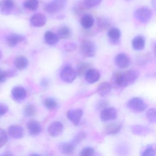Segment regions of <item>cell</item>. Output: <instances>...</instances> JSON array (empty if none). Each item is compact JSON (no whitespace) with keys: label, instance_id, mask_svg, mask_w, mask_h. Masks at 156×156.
Returning <instances> with one entry per match:
<instances>
[{"label":"cell","instance_id":"obj_1","mask_svg":"<svg viewBox=\"0 0 156 156\" xmlns=\"http://www.w3.org/2000/svg\"><path fill=\"white\" fill-rule=\"evenodd\" d=\"M138 77V73L135 70H128L125 72L118 71L113 74L112 82L116 88H124L134 83Z\"/></svg>","mask_w":156,"mask_h":156},{"label":"cell","instance_id":"obj_2","mask_svg":"<svg viewBox=\"0 0 156 156\" xmlns=\"http://www.w3.org/2000/svg\"><path fill=\"white\" fill-rule=\"evenodd\" d=\"M68 0H52L44 6V10L50 14H55L62 10L67 5Z\"/></svg>","mask_w":156,"mask_h":156},{"label":"cell","instance_id":"obj_3","mask_svg":"<svg viewBox=\"0 0 156 156\" xmlns=\"http://www.w3.org/2000/svg\"><path fill=\"white\" fill-rule=\"evenodd\" d=\"M80 52L83 56L92 57L94 56L96 52L95 44L91 41H84L81 44Z\"/></svg>","mask_w":156,"mask_h":156},{"label":"cell","instance_id":"obj_4","mask_svg":"<svg viewBox=\"0 0 156 156\" xmlns=\"http://www.w3.org/2000/svg\"><path fill=\"white\" fill-rule=\"evenodd\" d=\"M135 18L140 22L145 23L150 20L152 16V12L147 7H142L137 9L134 13Z\"/></svg>","mask_w":156,"mask_h":156},{"label":"cell","instance_id":"obj_5","mask_svg":"<svg viewBox=\"0 0 156 156\" xmlns=\"http://www.w3.org/2000/svg\"><path fill=\"white\" fill-rule=\"evenodd\" d=\"M127 106L135 112H141L146 109L147 105L142 98L136 97L131 98L128 101Z\"/></svg>","mask_w":156,"mask_h":156},{"label":"cell","instance_id":"obj_6","mask_svg":"<svg viewBox=\"0 0 156 156\" xmlns=\"http://www.w3.org/2000/svg\"><path fill=\"white\" fill-rule=\"evenodd\" d=\"M76 72L72 67L66 66L61 71L60 77L62 80L66 83H72L76 77Z\"/></svg>","mask_w":156,"mask_h":156},{"label":"cell","instance_id":"obj_7","mask_svg":"<svg viewBox=\"0 0 156 156\" xmlns=\"http://www.w3.org/2000/svg\"><path fill=\"white\" fill-rule=\"evenodd\" d=\"M46 17L42 13H35L33 15L30 19L31 25L35 28L43 27L46 24Z\"/></svg>","mask_w":156,"mask_h":156},{"label":"cell","instance_id":"obj_8","mask_svg":"<svg viewBox=\"0 0 156 156\" xmlns=\"http://www.w3.org/2000/svg\"><path fill=\"white\" fill-rule=\"evenodd\" d=\"M15 3L13 0H2L0 3V12L3 15L11 14L14 10Z\"/></svg>","mask_w":156,"mask_h":156},{"label":"cell","instance_id":"obj_9","mask_svg":"<svg viewBox=\"0 0 156 156\" xmlns=\"http://www.w3.org/2000/svg\"><path fill=\"white\" fill-rule=\"evenodd\" d=\"M117 112L114 108H107L102 110L100 114V119L103 121L114 120L116 118Z\"/></svg>","mask_w":156,"mask_h":156},{"label":"cell","instance_id":"obj_10","mask_svg":"<svg viewBox=\"0 0 156 156\" xmlns=\"http://www.w3.org/2000/svg\"><path fill=\"white\" fill-rule=\"evenodd\" d=\"M25 40L26 38L23 35L18 34L12 33L7 36L6 42L9 46L13 47L17 45L18 44L24 41Z\"/></svg>","mask_w":156,"mask_h":156},{"label":"cell","instance_id":"obj_11","mask_svg":"<svg viewBox=\"0 0 156 156\" xmlns=\"http://www.w3.org/2000/svg\"><path fill=\"white\" fill-rule=\"evenodd\" d=\"M115 62L116 65L121 69L127 68L130 62L129 57L124 53L118 54L115 57Z\"/></svg>","mask_w":156,"mask_h":156},{"label":"cell","instance_id":"obj_12","mask_svg":"<svg viewBox=\"0 0 156 156\" xmlns=\"http://www.w3.org/2000/svg\"><path fill=\"white\" fill-rule=\"evenodd\" d=\"M107 35L111 44L116 45L119 44L121 36V31L119 29L115 27L110 28L108 32Z\"/></svg>","mask_w":156,"mask_h":156},{"label":"cell","instance_id":"obj_13","mask_svg":"<svg viewBox=\"0 0 156 156\" xmlns=\"http://www.w3.org/2000/svg\"><path fill=\"white\" fill-rule=\"evenodd\" d=\"M83 112L81 109H74L67 112V117L68 119L75 125H78L83 115Z\"/></svg>","mask_w":156,"mask_h":156},{"label":"cell","instance_id":"obj_14","mask_svg":"<svg viewBox=\"0 0 156 156\" xmlns=\"http://www.w3.org/2000/svg\"><path fill=\"white\" fill-rule=\"evenodd\" d=\"M63 129V125L61 122L55 121L49 126L48 131L51 136L56 137L62 134Z\"/></svg>","mask_w":156,"mask_h":156},{"label":"cell","instance_id":"obj_15","mask_svg":"<svg viewBox=\"0 0 156 156\" xmlns=\"http://www.w3.org/2000/svg\"><path fill=\"white\" fill-rule=\"evenodd\" d=\"M122 128V124L119 122H112L108 124L104 129V133L107 135H116Z\"/></svg>","mask_w":156,"mask_h":156},{"label":"cell","instance_id":"obj_16","mask_svg":"<svg viewBox=\"0 0 156 156\" xmlns=\"http://www.w3.org/2000/svg\"><path fill=\"white\" fill-rule=\"evenodd\" d=\"M12 95L15 100L22 101L27 97V92L24 87L21 86H16L12 88Z\"/></svg>","mask_w":156,"mask_h":156},{"label":"cell","instance_id":"obj_17","mask_svg":"<svg viewBox=\"0 0 156 156\" xmlns=\"http://www.w3.org/2000/svg\"><path fill=\"white\" fill-rule=\"evenodd\" d=\"M27 129L32 136H37L42 130V126L40 122L36 120H31L28 122Z\"/></svg>","mask_w":156,"mask_h":156},{"label":"cell","instance_id":"obj_18","mask_svg":"<svg viewBox=\"0 0 156 156\" xmlns=\"http://www.w3.org/2000/svg\"><path fill=\"white\" fill-rule=\"evenodd\" d=\"M9 133L13 138H22L24 135V129L21 126L12 125L9 127Z\"/></svg>","mask_w":156,"mask_h":156},{"label":"cell","instance_id":"obj_19","mask_svg":"<svg viewBox=\"0 0 156 156\" xmlns=\"http://www.w3.org/2000/svg\"><path fill=\"white\" fill-rule=\"evenodd\" d=\"M85 77L87 83L90 84L94 83L99 80L100 77V73L96 69L91 68L87 71Z\"/></svg>","mask_w":156,"mask_h":156},{"label":"cell","instance_id":"obj_20","mask_svg":"<svg viewBox=\"0 0 156 156\" xmlns=\"http://www.w3.org/2000/svg\"><path fill=\"white\" fill-rule=\"evenodd\" d=\"M145 44L146 40L142 35H137L132 40V47L136 51H139L143 50L145 48Z\"/></svg>","mask_w":156,"mask_h":156},{"label":"cell","instance_id":"obj_21","mask_svg":"<svg viewBox=\"0 0 156 156\" xmlns=\"http://www.w3.org/2000/svg\"><path fill=\"white\" fill-rule=\"evenodd\" d=\"M76 147L72 142H63L59 145V149L63 154L71 155L74 152Z\"/></svg>","mask_w":156,"mask_h":156},{"label":"cell","instance_id":"obj_22","mask_svg":"<svg viewBox=\"0 0 156 156\" xmlns=\"http://www.w3.org/2000/svg\"><path fill=\"white\" fill-rule=\"evenodd\" d=\"M59 38L57 34L51 31H48L44 34V40L46 44L49 45L56 44L59 41Z\"/></svg>","mask_w":156,"mask_h":156},{"label":"cell","instance_id":"obj_23","mask_svg":"<svg viewBox=\"0 0 156 156\" xmlns=\"http://www.w3.org/2000/svg\"><path fill=\"white\" fill-rule=\"evenodd\" d=\"M111 88L112 86L110 83L108 82H103L98 87V93L100 96L105 97L110 93Z\"/></svg>","mask_w":156,"mask_h":156},{"label":"cell","instance_id":"obj_24","mask_svg":"<svg viewBox=\"0 0 156 156\" xmlns=\"http://www.w3.org/2000/svg\"><path fill=\"white\" fill-rule=\"evenodd\" d=\"M94 17L89 14H85L81 18V24L82 27L85 29H89L94 25Z\"/></svg>","mask_w":156,"mask_h":156},{"label":"cell","instance_id":"obj_25","mask_svg":"<svg viewBox=\"0 0 156 156\" xmlns=\"http://www.w3.org/2000/svg\"><path fill=\"white\" fill-rule=\"evenodd\" d=\"M150 131V130L148 128L141 125H135L131 127L132 133L137 136H145L147 135Z\"/></svg>","mask_w":156,"mask_h":156},{"label":"cell","instance_id":"obj_26","mask_svg":"<svg viewBox=\"0 0 156 156\" xmlns=\"http://www.w3.org/2000/svg\"><path fill=\"white\" fill-rule=\"evenodd\" d=\"M97 24L100 30H106L110 28L111 25V22L107 17L101 16L98 18Z\"/></svg>","mask_w":156,"mask_h":156},{"label":"cell","instance_id":"obj_27","mask_svg":"<svg viewBox=\"0 0 156 156\" xmlns=\"http://www.w3.org/2000/svg\"><path fill=\"white\" fill-rule=\"evenodd\" d=\"M91 64L88 62H82L78 64L76 67V73L79 76H85L87 71L91 69Z\"/></svg>","mask_w":156,"mask_h":156},{"label":"cell","instance_id":"obj_28","mask_svg":"<svg viewBox=\"0 0 156 156\" xmlns=\"http://www.w3.org/2000/svg\"><path fill=\"white\" fill-rule=\"evenodd\" d=\"M28 59L23 56H20L15 59L14 62V66L17 69L20 70L25 69L28 66Z\"/></svg>","mask_w":156,"mask_h":156},{"label":"cell","instance_id":"obj_29","mask_svg":"<svg viewBox=\"0 0 156 156\" xmlns=\"http://www.w3.org/2000/svg\"><path fill=\"white\" fill-rule=\"evenodd\" d=\"M72 32L69 27L63 26L60 27L57 31V35L59 39H67L72 36Z\"/></svg>","mask_w":156,"mask_h":156},{"label":"cell","instance_id":"obj_30","mask_svg":"<svg viewBox=\"0 0 156 156\" xmlns=\"http://www.w3.org/2000/svg\"><path fill=\"white\" fill-rule=\"evenodd\" d=\"M38 0H26L23 2V6L25 9L30 11H35L39 7Z\"/></svg>","mask_w":156,"mask_h":156},{"label":"cell","instance_id":"obj_31","mask_svg":"<svg viewBox=\"0 0 156 156\" xmlns=\"http://www.w3.org/2000/svg\"><path fill=\"white\" fill-rule=\"evenodd\" d=\"M24 115L27 117H31L35 115L36 113V108L34 105L29 104L24 108L23 110Z\"/></svg>","mask_w":156,"mask_h":156},{"label":"cell","instance_id":"obj_32","mask_svg":"<svg viewBox=\"0 0 156 156\" xmlns=\"http://www.w3.org/2000/svg\"><path fill=\"white\" fill-rule=\"evenodd\" d=\"M86 137V134L83 131H80L76 134L74 137L73 138L71 142L76 147L79 145Z\"/></svg>","mask_w":156,"mask_h":156},{"label":"cell","instance_id":"obj_33","mask_svg":"<svg viewBox=\"0 0 156 156\" xmlns=\"http://www.w3.org/2000/svg\"><path fill=\"white\" fill-rule=\"evenodd\" d=\"M44 104L45 108L50 110L54 109L57 106V102L52 98H46L44 100Z\"/></svg>","mask_w":156,"mask_h":156},{"label":"cell","instance_id":"obj_34","mask_svg":"<svg viewBox=\"0 0 156 156\" xmlns=\"http://www.w3.org/2000/svg\"><path fill=\"white\" fill-rule=\"evenodd\" d=\"M103 0H84L83 3L87 9H92L99 6Z\"/></svg>","mask_w":156,"mask_h":156},{"label":"cell","instance_id":"obj_35","mask_svg":"<svg viewBox=\"0 0 156 156\" xmlns=\"http://www.w3.org/2000/svg\"><path fill=\"white\" fill-rule=\"evenodd\" d=\"M146 117L150 123H156V109L153 108L149 109L146 112Z\"/></svg>","mask_w":156,"mask_h":156},{"label":"cell","instance_id":"obj_36","mask_svg":"<svg viewBox=\"0 0 156 156\" xmlns=\"http://www.w3.org/2000/svg\"><path fill=\"white\" fill-rule=\"evenodd\" d=\"M8 140V136L7 132L4 129L0 130V147H2L7 143Z\"/></svg>","mask_w":156,"mask_h":156},{"label":"cell","instance_id":"obj_37","mask_svg":"<svg viewBox=\"0 0 156 156\" xmlns=\"http://www.w3.org/2000/svg\"><path fill=\"white\" fill-rule=\"evenodd\" d=\"M95 151L93 148L91 147H86L84 148L80 153L82 156H93L95 155Z\"/></svg>","mask_w":156,"mask_h":156},{"label":"cell","instance_id":"obj_38","mask_svg":"<svg viewBox=\"0 0 156 156\" xmlns=\"http://www.w3.org/2000/svg\"><path fill=\"white\" fill-rule=\"evenodd\" d=\"M156 154V151L153 147L151 145H148L146 147L142 152V156H154Z\"/></svg>","mask_w":156,"mask_h":156},{"label":"cell","instance_id":"obj_39","mask_svg":"<svg viewBox=\"0 0 156 156\" xmlns=\"http://www.w3.org/2000/svg\"><path fill=\"white\" fill-rule=\"evenodd\" d=\"M86 9L83 2V4L82 3H78L74 6L73 8V11L76 14H82L84 10Z\"/></svg>","mask_w":156,"mask_h":156},{"label":"cell","instance_id":"obj_40","mask_svg":"<svg viewBox=\"0 0 156 156\" xmlns=\"http://www.w3.org/2000/svg\"><path fill=\"white\" fill-rule=\"evenodd\" d=\"M108 102L107 100L102 99L99 100L96 105V108L98 110H103L105 108H108Z\"/></svg>","mask_w":156,"mask_h":156},{"label":"cell","instance_id":"obj_41","mask_svg":"<svg viewBox=\"0 0 156 156\" xmlns=\"http://www.w3.org/2000/svg\"><path fill=\"white\" fill-rule=\"evenodd\" d=\"M76 44L73 42L68 43L64 45V49L67 52L73 51L76 49Z\"/></svg>","mask_w":156,"mask_h":156},{"label":"cell","instance_id":"obj_42","mask_svg":"<svg viewBox=\"0 0 156 156\" xmlns=\"http://www.w3.org/2000/svg\"><path fill=\"white\" fill-rule=\"evenodd\" d=\"M9 110V107L7 105L4 104H0V115L2 116L3 115L8 112Z\"/></svg>","mask_w":156,"mask_h":156},{"label":"cell","instance_id":"obj_43","mask_svg":"<svg viewBox=\"0 0 156 156\" xmlns=\"http://www.w3.org/2000/svg\"><path fill=\"white\" fill-rule=\"evenodd\" d=\"M50 85V81L47 78H44L41 81V86L43 88H47Z\"/></svg>","mask_w":156,"mask_h":156},{"label":"cell","instance_id":"obj_44","mask_svg":"<svg viewBox=\"0 0 156 156\" xmlns=\"http://www.w3.org/2000/svg\"><path fill=\"white\" fill-rule=\"evenodd\" d=\"M0 80H1V83H3L6 81L7 78L8 77L7 74H6L5 71H2L1 70L0 71Z\"/></svg>","mask_w":156,"mask_h":156},{"label":"cell","instance_id":"obj_45","mask_svg":"<svg viewBox=\"0 0 156 156\" xmlns=\"http://www.w3.org/2000/svg\"><path fill=\"white\" fill-rule=\"evenodd\" d=\"M6 74H7L8 77H12L15 76L16 75V72L15 70L10 69V70H7L5 71Z\"/></svg>","mask_w":156,"mask_h":156},{"label":"cell","instance_id":"obj_46","mask_svg":"<svg viewBox=\"0 0 156 156\" xmlns=\"http://www.w3.org/2000/svg\"><path fill=\"white\" fill-rule=\"evenodd\" d=\"M151 5L153 9L156 10V0H151Z\"/></svg>","mask_w":156,"mask_h":156},{"label":"cell","instance_id":"obj_47","mask_svg":"<svg viewBox=\"0 0 156 156\" xmlns=\"http://www.w3.org/2000/svg\"><path fill=\"white\" fill-rule=\"evenodd\" d=\"M12 154H11V153H10V152H5L4 154H3V155H2V156H12Z\"/></svg>","mask_w":156,"mask_h":156},{"label":"cell","instance_id":"obj_48","mask_svg":"<svg viewBox=\"0 0 156 156\" xmlns=\"http://www.w3.org/2000/svg\"><path fill=\"white\" fill-rule=\"evenodd\" d=\"M153 51H154L155 55H156V42L154 44V45H153Z\"/></svg>","mask_w":156,"mask_h":156},{"label":"cell","instance_id":"obj_49","mask_svg":"<svg viewBox=\"0 0 156 156\" xmlns=\"http://www.w3.org/2000/svg\"><path fill=\"white\" fill-rule=\"evenodd\" d=\"M126 1H131L132 0H125Z\"/></svg>","mask_w":156,"mask_h":156}]
</instances>
